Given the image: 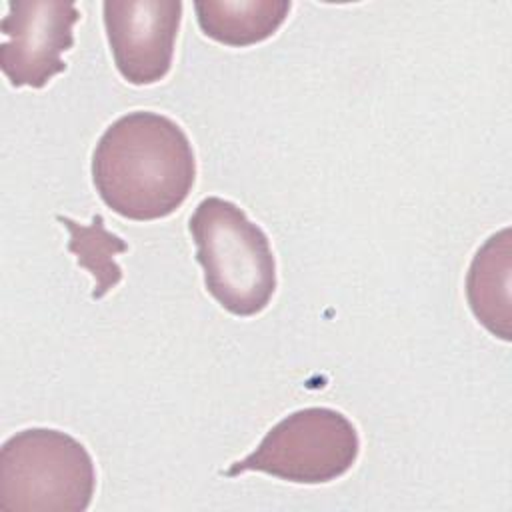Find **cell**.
<instances>
[{
  "label": "cell",
  "instance_id": "cell-1",
  "mask_svg": "<svg viewBox=\"0 0 512 512\" xmlns=\"http://www.w3.org/2000/svg\"><path fill=\"white\" fill-rule=\"evenodd\" d=\"M92 180L102 202L122 218H166L194 186V150L172 118L148 110L128 112L100 136L92 154Z\"/></svg>",
  "mask_w": 512,
  "mask_h": 512
},
{
  "label": "cell",
  "instance_id": "cell-2",
  "mask_svg": "<svg viewBox=\"0 0 512 512\" xmlns=\"http://www.w3.org/2000/svg\"><path fill=\"white\" fill-rule=\"evenodd\" d=\"M190 232L210 296L234 316L262 312L276 292V262L264 230L234 202L208 196L190 216Z\"/></svg>",
  "mask_w": 512,
  "mask_h": 512
},
{
  "label": "cell",
  "instance_id": "cell-3",
  "mask_svg": "<svg viewBox=\"0 0 512 512\" xmlns=\"http://www.w3.org/2000/svg\"><path fill=\"white\" fill-rule=\"evenodd\" d=\"M90 452L54 428H26L0 450V508L6 512H84L94 496Z\"/></svg>",
  "mask_w": 512,
  "mask_h": 512
},
{
  "label": "cell",
  "instance_id": "cell-4",
  "mask_svg": "<svg viewBox=\"0 0 512 512\" xmlns=\"http://www.w3.org/2000/svg\"><path fill=\"white\" fill-rule=\"evenodd\" d=\"M358 452V432L342 412L310 406L272 426L258 448L234 462L226 476L266 472L294 484H326L346 474Z\"/></svg>",
  "mask_w": 512,
  "mask_h": 512
},
{
  "label": "cell",
  "instance_id": "cell-5",
  "mask_svg": "<svg viewBox=\"0 0 512 512\" xmlns=\"http://www.w3.org/2000/svg\"><path fill=\"white\" fill-rule=\"evenodd\" d=\"M80 10L70 0H10L0 30V68L16 88H44L66 70Z\"/></svg>",
  "mask_w": 512,
  "mask_h": 512
},
{
  "label": "cell",
  "instance_id": "cell-6",
  "mask_svg": "<svg viewBox=\"0 0 512 512\" xmlns=\"http://www.w3.org/2000/svg\"><path fill=\"white\" fill-rule=\"evenodd\" d=\"M104 26L120 76L134 86L160 82L172 66L180 0H106Z\"/></svg>",
  "mask_w": 512,
  "mask_h": 512
},
{
  "label": "cell",
  "instance_id": "cell-7",
  "mask_svg": "<svg viewBox=\"0 0 512 512\" xmlns=\"http://www.w3.org/2000/svg\"><path fill=\"white\" fill-rule=\"evenodd\" d=\"M510 272L512 248L510 228L492 234L474 254L468 276L466 296L476 320L494 336L510 340Z\"/></svg>",
  "mask_w": 512,
  "mask_h": 512
},
{
  "label": "cell",
  "instance_id": "cell-8",
  "mask_svg": "<svg viewBox=\"0 0 512 512\" xmlns=\"http://www.w3.org/2000/svg\"><path fill=\"white\" fill-rule=\"evenodd\" d=\"M290 0H196V20L204 36L242 48L268 40L284 24Z\"/></svg>",
  "mask_w": 512,
  "mask_h": 512
},
{
  "label": "cell",
  "instance_id": "cell-9",
  "mask_svg": "<svg viewBox=\"0 0 512 512\" xmlns=\"http://www.w3.org/2000/svg\"><path fill=\"white\" fill-rule=\"evenodd\" d=\"M58 222L66 226L70 240L68 252L76 256L78 266L86 268L94 276L92 298H104L122 280V268L116 264L114 256L128 250V244L106 230L104 218L96 214L88 226H82L66 216H58Z\"/></svg>",
  "mask_w": 512,
  "mask_h": 512
}]
</instances>
